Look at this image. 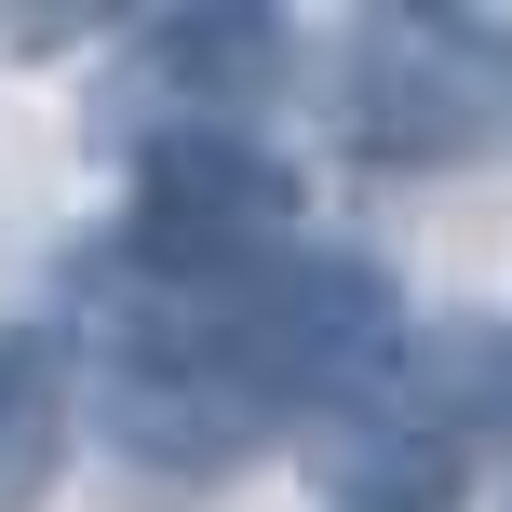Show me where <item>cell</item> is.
Instances as JSON below:
<instances>
[{"mask_svg": "<svg viewBox=\"0 0 512 512\" xmlns=\"http://www.w3.org/2000/svg\"><path fill=\"white\" fill-rule=\"evenodd\" d=\"M149 68L189 95V122H230L243 95H270L283 27L270 14H176V27H149Z\"/></svg>", "mask_w": 512, "mask_h": 512, "instance_id": "obj_4", "label": "cell"}, {"mask_svg": "<svg viewBox=\"0 0 512 512\" xmlns=\"http://www.w3.org/2000/svg\"><path fill=\"white\" fill-rule=\"evenodd\" d=\"M364 162H472L512 122V54L472 14H364L351 95H337Z\"/></svg>", "mask_w": 512, "mask_h": 512, "instance_id": "obj_1", "label": "cell"}, {"mask_svg": "<svg viewBox=\"0 0 512 512\" xmlns=\"http://www.w3.org/2000/svg\"><path fill=\"white\" fill-rule=\"evenodd\" d=\"M283 216H297V176H283L243 122H176V135L135 149V256H149L162 283H203V270L270 256Z\"/></svg>", "mask_w": 512, "mask_h": 512, "instance_id": "obj_2", "label": "cell"}, {"mask_svg": "<svg viewBox=\"0 0 512 512\" xmlns=\"http://www.w3.org/2000/svg\"><path fill=\"white\" fill-rule=\"evenodd\" d=\"M459 486H472V445L378 418V432H364V459L337 472V512H459Z\"/></svg>", "mask_w": 512, "mask_h": 512, "instance_id": "obj_5", "label": "cell"}, {"mask_svg": "<svg viewBox=\"0 0 512 512\" xmlns=\"http://www.w3.org/2000/svg\"><path fill=\"white\" fill-rule=\"evenodd\" d=\"M68 472V337L0 324V512H41Z\"/></svg>", "mask_w": 512, "mask_h": 512, "instance_id": "obj_3", "label": "cell"}]
</instances>
